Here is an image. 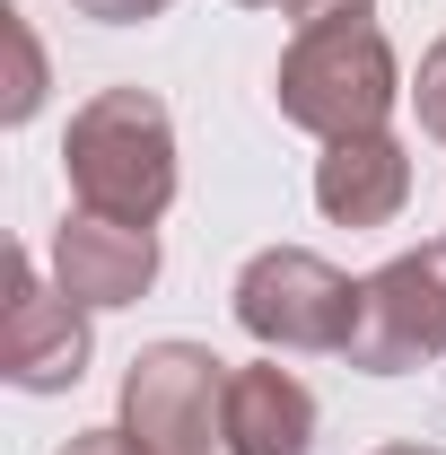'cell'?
<instances>
[{"instance_id":"6da1fadb","label":"cell","mask_w":446,"mask_h":455,"mask_svg":"<svg viewBox=\"0 0 446 455\" xmlns=\"http://www.w3.org/2000/svg\"><path fill=\"white\" fill-rule=\"evenodd\" d=\"M61 167H70L79 211L158 228L167 202H175V123H167V106L149 88H97L88 106L70 114Z\"/></svg>"},{"instance_id":"7a4b0ae2","label":"cell","mask_w":446,"mask_h":455,"mask_svg":"<svg viewBox=\"0 0 446 455\" xmlns=\"http://www.w3.org/2000/svg\"><path fill=\"white\" fill-rule=\"evenodd\" d=\"M272 97L298 132L350 140V132H386L394 97H411V88H402V61L377 36V18H341V27H298L289 36Z\"/></svg>"},{"instance_id":"3957f363","label":"cell","mask_w":446,"mask_h":455,"mask_svg":"<svg viewBox=\"0 0 446 455\" xmlns=\"http://www.w3.org/2000/svg\"><path fill=\"white\" fill-rule=\"evenodd\" d=\"M359 315H368V281H350L307 245H263L236 272V324L263 350H350Z\"/></svg>"},{"instance_id":"277c9868","label":"cell","mask_w":446,"mask_h":455,"mask_svg":"<svg viewBox=\"0 0 446 455\" xmlns=\"http://www.w3.org/2000/svg\"><path fill=\"white\" fill-rule=\"evenodd\" d=\"M123 429L149 455L227 447V359L202 341H149L123 368Z\"/></svg>"},{"instance_id":"5b68a950","label":"cell","mask_w":446,"mask_h":455,"mask_svg":"<svg viewBox=\"0 0 446 455\" xmlns=\"http://www.w3.org/2000/svg\"><path fill=\"white\" fill-rule=\"evenodd\" d=\"M341 359L359 377H402L420 359H446V236L368 272V315H359Z\"/></svg>"},{"instance_id":"8992f818","label":"cell","mask_w":446,"mask_h":455,"mask_svg":"<svg viewBox=\"0 0 446 455\" xmlns=\"http://www.w3.org/2000/svg\"><path fill=\"white\" fill-rule=\"evenodd\" d=\"M88 307L79 298H61L27 254H9V298H0V377L18 386V395H61V386H79L88 377Z\"/></svg>"},{"instance_id":"52a82bcc","label":"cell","mask_w":446,"mask_h":455,"mask_svg":"<svg viewBox=\"0 0 446 455\" xmlns=\"http://www.w3.org/2000/svg\"><path fill=\"white\" fill-rule=\"evenodd\" d=\"M149 281H158V228L106 220V211H70L53 228V289L79 298L88 315L149 298Z\"/></svg>"},{"instance_id":"ba28073f","label":"cell","mask_w":446,"mask_h":455,"mask_svg":"<svg viewBox=\"0 0 446 455\" xmlns=\"http://www.w3.org/2000/svg\"><path fill=\"white\" fill-rule=\"evenodd\" d=\"M411 202V149L394 132H350L315 158V211L333 228H386Z\"/></svg>"},{"instance_id":"9c48e42d","label":"cell","mask_w":446,"mask_h":455,"mask_svg":"<svg viewBox=\"0 0 446 455\" xmlns=\"http://www.w3.org/2000/svg\"><path fill=\"white\" fill-rule=\"evenodd\" d=\"M227 455H315V395L280 368H227Z\"/></svg>"},{"instance_id":"30bf717a","label":"cell","mask_w":446,"mask_h":455,"mask_svg":"<svg viewBox=\"0 0 446 455\" xmlns=\"http://www.w3.org/2000/svg\"><path fill=\"white\" fill-rule=\"evenodd\" d=\"M9 44H18V79H9V123H27V114L44 106V53H36V36H27V18L9 9Z\"/></svg>"},{"instance_id":"8fae6325","label":"cell","mask_w":446,"mask_h":455,"mask_svg":"<svg viewBox=\"0 0 446 455\" xmlns=\"http://www.w3.org/2000/svg\"><path fill=\"white\" fill-rule=\"evenodd\" d=\"M411 106H420V132L446 149V36L420 53V79H411Z\"/></svg>"},{"instance_id":"7c38bea8","label":"cell","mask_w":446,"mask_h":455,"mask_svg":"<svg viewBox=\"0 0 446 455\" xmlns=\"http://www.w3.org/2000/svg\"><path fill=\"white\" fill-rule=\"evenodd\" d=\"M289 27H341V18H377V0H280Z\"/></svg>"},{"instance_id":"4fadbf2b","label":"cell","mask_w":446,"mask_h":455,"mask_svg":"<svg viewBox=\"0 0 446 455\" xmlns=\"http://www.w3.org/2000/svg\"><path fill=\"white\" fill-rule=\"evenodd\" d=\"M79 18H97V27H140V18H167L175 0H70Z\"/></svg>"},{"instance_id":"5bb4252c","label":"cell","mask_w":446,"mask_h":455,"mask_svg":"<svg viewBox=\"0 0 446 455\" xmlns=\"http://www.w3.org/2000/svg\"><path fill=\"white\" fill-rule=\"evenodd\" d=\"M61 455H149V447H140V438H131V429L114 420V429H79V438H70Z\"/></svg>"},{"instance_id":"9a60e30c","label":"cell","mask_w":446,"mask_h":455,"mask_svg":"<svg viewBox=\"0 0 446 455\" xmlns=\"http://www.w3.org/2000/svg\"><path fill=\"white\" fill-rule=\"evenodd\" d=\"M377 455H438V447H377Z\"/></svg>"},{"instance_id":"2e32d148","label":"cell","mask_w":446,"mask_h":455,"mask_svg":"<svg viewBox=\"0 0 446 455\" xmlns=\"http://www.w3.org/2000/svg\"><path fill=\"white\" fill-rule=\"evenodd\" d=\"M236 9H280V0H236Z\"/></svg>"}]
</instances>
